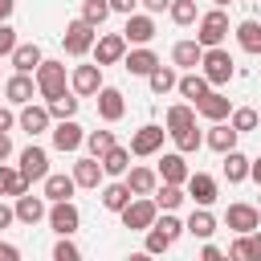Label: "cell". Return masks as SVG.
<instances>
[{"mask_svg": "<svg viewBox=\"0 0 261 261\" xmlns=\"http://www.w3.org/2000/svg\"><path fill=\"white\" fill-rule=\"evenodd\" d=\"M94 41H98V24H90L86 16L69 20V24H65V33H61V45H65V53H69V57H86V53L94 49Z\"/></svg>", "mask_w": 261, "mask_h": 261, "instance_id": "cell-1", "label": "cell"}, {"mask_svg": "<svg viewBox=\"0 0 261 261\" xmlns=\"http://www.w3.org/2000/svg\"><path fill=\"white\" fill-rule=\"evenodd\" d=\"M118 216H122V228H130V232H147V228L155 224V216H159V204H155V196H135Z\"/></svg>", "mask_w": 261, "mask_h": 261, "instance_id": "cell-2", "label": "cell"}, {"mask_svg": "<svg viewBox=\"0 0 261 261\" xmlns=\"http://www.w3.org/2000/svg\"><path fill=\"white\" fill-rule=\"evenodd\" d=\"M200 73L208 77V86H224V82H232V53L228 49H220V45H212V49H204V61H200Z\"/></svg>", "mask_w": 261, "mask_h": 261, "instance_id": "cell-3", "label": "cell"}, {"mask_svg": "<svg viewBox=\"0 0 261 261\" xmlns=\"http://www.w3.org/2000/svg\"><path fill=\"white\" fill-rule=\"evenodd\" d=\"M37 94L49 102L57 94H65V65L61 61H41L37 65Z\"/></svg>", "mask_w": 261, "mask_h": 261, "instance_id": "cell-4", "label": "cell"}, {"mask_svg": "<svg viewBox=\"0 0 261 261\" xmlns=\"http://www.w3.org/2000/svg\"><path fill=\"white\" fill-rule=\"evenodd\" d=\"M224 37H228V16H224V8L204 12V16H200V33H196V41H200L204 49H212V45H220Z\"/></svg>", "mask_w": 261, "mask_h": 261, "instance_id": "cell-5", "label": "cell"}, {"mask_svg": "<svg viewBox=\"0 0 261 261\" xmlns=\"http://www.w3.org/2000/svg\"><path fill=\"white\" fill-rule=\"evenodd\" d=\"M77 224H82V212H77L73 200H57V204L49 208V228H53L57 237H73Z\"/></svg>", "mask_w": 261, "mask_h": 261, "instance_id": "cell-6", "label": "cell"}, {"mask_svg": "<svg viewBox=\"0 0 261 261\" xmlns=\"http://www.w3.org/2000/svg\"><path fill=\"white\" fill-rule=\"evenodd\" d=\"M69 90L77 94V98H94L98 90H102V65L94 61V65H77L73 73H69Z\"/></svg>", "mask_w": 261, "mask_h": 261, "instance_id": "cell-7", "label": "cell"}, {"mask_svg": "<svg viewBox=\"0 0 261 261\" xmlns=\"http://www.w3.org/2000/svg\"><path fill=\"white\" fill-rule=\"evenodd\" d=\"M122 57H126V37L122 33H106V37L94 41V61L98 65H118Z\"/></svg>", "mask_w": 261, "mask_h": 261, "instance_id": "cell-8", "label": "cell"}, {"mask_svg": "<svg viewBox=\"0 0 261 261\" xmlns=\"http://www.w3.org/2000/svg\"><path fill=\"white\" fill-rule=\"evenodd\" d=\"M82 143H86V130H82L73 118H57V126H53V147L65 151V155H73Z\"/></svg>", "mask_w": 261, "mask_h": 261, "instance_id": "cell-9", "label": "cell"}, {"mask_svg": "<svg viewBox=\"0 0 261 261\" xmlns=\"http://www.w3.org/2000/svg\"><path fill=\"white\" fill-rule=\"evenodd\" d=\"M122 37H126V45H151V37H155V20H151V12H130Z\"/></svg>", "mask_w": 261, "mask_h": 261, "instance_id": "cell-10", "label": "cell"}, {"mask_svg": "<svg viewBox=\"0 0 261 261\" xmlns=\"http://www.w3.org/2000/svg\"><path fill=\"white\" fill-rule=\"evenodd\" d=\"M49 122H53L49 106H33V102H24L20 114H16V126H20L24 135H41V130H49Z\"/></svg>", "mask_w": 261, "mask_h": 261, "instance_id": "cell-11", "label": "cell"}, {"mask_svg": "<svg viewBox=\"0 0 261 261\" xmlns=\"http://www.w3.org/2000/svg\"><path fill=\"white\" fill-rule=\"evenodd\" d=\"M163 126H155V122H147V126H139L135 135H130V155H155L159 147H163Z\"/></svg>", "mask_w": 261, "mask_h": 261, "instance_id": "cell-12", "label": "cell"}, {"mask_svg": "<svg viewBox=\"0 0 261 261\" xmlns=\"http://www.w3.org/2000/svg\"><path fill=\"white\" fill-rule=\"evenodd\" d=\"M20 175H24L29 184L49 175V155H45V147H37V143H33V147H24V151H20Z\"/></svg>", "mask_w": 261, "mask_h": 261, "instance_id": "cell-13", "label": "cell"}, {"mask_svg": "<svg viewBox=\"0 0 261 261\" xmlns=\"http://www.w3.org/2000/svg\"><path fill=\"white\" fill-rule=\"evenodd\" d=\"M224 224H228L232 232H253V228L261 224V208H253V204H228Z\"/></svg>", "mask_w": 261, "mask_h": 261, "instance_id": "cell-14", "label": "cell"}, {"mask_svg": "<svg viewBox=\"0 0 261 261\" xmlns=\"http://www.w3.org/2000/svg\"><path fill=\"white\" fill-rule=\"evenodd\" d=\"M33 90H37V77L33 73H12L8 82H4V98L12 102V106H24V102H33Z\"/></svg>", "mask_w": 261, "mask_h": 261, "instance_id": "cell-15", "label": "cell"}, {"mask_svg": "<svg viewBox=\"0 0 261 261\" xmlns=\"http://www.w3.org/2000/svg\"><path fill=\"white\" fill-rule=\"evenodd\" d=\"M98 114H102V122H118V118L126 114L122 90H114V86H102V90H98Z\"/></svg>", "mask_w": 261, "mask_h": 261, "instance_id": "cell-16", "label": "cell"}, {"mask_svg": "<svg viewBox=\"0 0 261 261\" xmlns=\"http://www.w3.org/2000/svg\"><path fill=\"white\" fill-rule=\"evenodd\" d=\"M188 159H184V151H171V155H163L159 159V184H188Z\"/></svg>", "mask_w": 261, "mask_h": 261, "instance_id": "cell-17", "label": "cell"}, {"mask_svg": "<svg viewBox=\"0 0 261 261\" xmlns=\"http://www.w3.org/2000/svg\"><path fill=\"white\" fill-rule=\"evenodd\" d=\"M102 175H106V167H102L98 155H82V159L73 163V179H77V188H98Z\"/></svg>", "mask_w": 261, "mask_h": 261, "instance_id": "cell-18", "label": "cell"}, {"mask_svg": "<svg viewBox=\"0 0 261 261\" xmlns=\"http://www.w3.org/2000/svg\"><path fill=\"white\" fill-rule=\"evenodd\" d=\"M196 114H204L208 122H224L228 114H232V106H228V98L224 94H216V90H208L200 102H196Z\"/></svg>", "mask_w": 261, "mask_h": 261, "instance_id": "cell-19", "label": "cell"}, {"mask_svg": "<svg viewBox=\"0 0 261 261\" xmlns=\"http://www.w3.org/2000/svg\"><path fill=\"white\" fill-rule=\"evenodd\" d=\"M188 196H192L196 204H204V208L216 204V179H212L208 171H192V175H188Z\"/></svg>", "mask_w": 261, "mask_h": 261, "instance_id": "cell-20", "label": "cell"}, {"mask_svg": "<svg viewBox=\"0 0 261 261\" xmlns=\"http://www.w3.org/2000/svg\"><path fill=\"white\" fill-rule=\"evenodd\" d=\"M12 208H16V220H20V224H37V220H45V216H49L45 196H29V192H24V196H16V204H12Z\"/></svg>", "mask_w": 261, "mask_h": 261, "instance_id": "cell-21", "label": "cell"}, {"mask_svg": "<svg viewBox=\"0 0 261 261\" xmlns=\"http://www.w3.org/2000/svg\"><path fill=\"white\" fill-rule=\"evenodd\" d=\"M237 139H241V130H237L232 122H212V130L204 135V143H208L212 151H220V155H224V151H232V147H237Z\"/></svg>", "mask_w": 261, "mask_h": 261, "instance_id": "cell-22", "label": "cell"}, {"mask_svg": "<svg viewBox=\"0 0 261 261\" xmlns=\"http://www.w3.org/2000/svg\"><path fill=\"white\" fill-rule=\"evenodd\" d=\"M155 65H159V57H155L147 45H139V49H130V53L122 57V69H126V73H139V77H147Z\"/></svg>", "mask_w": 261, "mask_h": 261, "instance_id": "cell-23", "label": "cell"}, {"mask_svg": "<svg viewBox=\"0 0 261 261\" xmlns=\"http://www.w3.org/2000/svg\"><path fill=\"white\" fill-rule=\"evenodd\" d=\"M122 179L130 184L135 196H155V188H159V171H151V167H130Z\"/></svg>", "mask_w": 261, "mask_h": 261, "instance_id": "cell-24", "label": "cell"}, {"mask_svg": "<svg viewBox=\"0 0 261 261\" xmlns=\"http://www.w3.org/2000/svg\"><path fill=\"white\" fill-rule=\"evenodd\" d=\"M130 200H135V192H130V184H126V179H118V184H106V188H102V208H106V212H122Z\"/></svg>", "mask_w": 261, "mask_h": 261, "instance_id": "cell-25", "label": "cell"}, {"mask_svg": "<svg viewBox=\"0 0 261 261\" xmlns=\"http://www.w3.org/2000/svg\"><path fill=\"white\" fill-rule=\"evenodd\" d=\"M171 61H175L179 69H196V65L204 61V45H200V41H175Z\"/></svg>", "mask_w": 261, "mask_h": 261, "instance_id": "cell-26", "label": "cell"}, {"mask_svg": "<svg viewBox=\"0 0 261 261\" xmlns=\"http://www.w3.org/2000/svg\"><path fill=\"white\" fill-rule=\"evenodd\" d=\"M8 61H12V69H20V73H37V65H41L45 57H41V45L29 41V45H16Z\"/></svg>", "mask_w": 261, "mask_h": 261, "instance_id": "cell-27", "label": "cell"}, {"mask_svg": "<svg viewBox=\"0 0 261 261\" xmlns=\"http://www.w3.org/2000/svg\"><path fill=\"white\" fill-rule=\"evenodd\" d=\"M184 228H188L192 237H200V241H208V237L216 232V216H212V212H208V208L200 204V208H192V216H188V224H184Z\"/></svg>", "mask_w": 261, "mask_h": 261, "instance_id": "cell-28", "label": "cell"}, {"mask_svg": "<svg viewBox=\"0 0 261 261\" xmlns=\"http://www.w3.org/2000/svg\"><path fill=\"white\" fill-rule=\"evenodd\" d=\"M175 90H179V94H184V98L196 106V102L208 94V77H204V73H196V69H188V73L179 77V86H175Z\"/></svg>", "mask_w": 261, "mask_h": 261, "instance_id": "cell-29", "label": "cell"}, {"mask_svg": "<svg viewBox=\"0 0 261 261\" xmlns=\"http://www.w3.org/2000/svg\"><path fill=\"white\" fill-rule=\"evenodd\" d=\"M73 188H77L73 175H53V171L45 175V200H53V204H57V200H69Z\"/></svg>", "mask_w": 261, "mask_h": 261, "instance_id": "cell-30", "label": "cell"}, {"mask_svg": "<svg viewBox=\"0 0 261 261\" xmlns=\"http://www.w3.org/2000/svg\"><path fill=\"white\" fill-rule=\"evenodd\" d=\"M147 82H151V94H159V98H163L167 90H175V86H179V73H175L171 65H155V69L147 73Z\"/></svg>", "mask_w": 261, "mask_h": 261, "instance_id": "cell-31", "label": "cell"}, {"mask_svg": "<svg viewBox=\"0 0 261 261\" xmlns=\"http://www.w3.org/2000/svg\"><path fill=\"white\" fill-rule=\"evenodd\" d=\"M249 163H253V159H245L237 147H232V151H224V179H228V184L249 179Z\"/></svg>", "mask_w": 261, "mask_h": 261, "instance_id": "cell-32", "label": "cell"}, {"mask_svg": "<svg viewBox=\"0 0 261 261\" xmlns=\"http://www.w3.org/2000/svg\"><path fill=\"white\" fill-rule=\"evenodd\" d=\"M102 167H106V175H126V171H130V151L114 143V147L102 155Z\"/></svg>", "mask_w": 261, "mask_h": 261, "instance_id": "cell-33", "label": "cell"}, {"mask_svg": "<svg viewBox=\"0 0 261 261\" xmlns=\"http://www.w3.org/2000/svg\"><path fill=\"white\" fill-rule=\"evenodd\" d=\"M237 45L245 53H261V24L257 20H241L237 24Z\"/></svg>", "mask_w": 261, "mask_h": 261, "instance_id": "cell-34", "label": "cell"}, {"mask_svg": "<svg viewBox=\"0 0 261 261\" xmlns=\"http://www.w3.org/2000/svg\"><path fill=\"white\" fill-rule=\"evenodd\" d=\"M184 200H188V192H184L179 184H163V188H155V204H159L163 212H175Z\"/></svg>", "mask_w": 261, "mask_h": 261, "instance_id": "cell-35", "label": "cell"}, {"mask_svg": "<svg viewBox=\"0 0 261 261\" xmlns=\"http://www.w3.org/2000/svg\"><path fill=\"white\" fill-rule=\"evenodd\" d=\"M192 122H196V106H192V102H179V106L167 110V135H171V130H184V126H192Z\"/></svg>", "mask_w": 261, "mask_h": 261, "instance_id": "cell-36", "label": "cell"}, {"mask_svg": "<svg viewBox=\"0 0 261 261\" xmlns=\"http://www.w3.org/2000/svg\"><path fill=\"white\" fill-rule=\"evenodd\" d=\"M171 139H175V151H184V155H192V151H200V147H204V135L196 130V122H192V126H184V130H171Z\"/></svg>", "mask_w": 261, "mask_h": 261, "instance_id": "cell-37", "label": "cell"}, {"mask_svg": "<svg viewBox=\"0 0 261 261\" xmlns=\"http://www.w3.org/2000/svg\"><path fill=\"white\" fill-rule=\"evenodd\" d=\"M45 106H49V114H53V118H73V114H77V94H69V90H65V94L49 98Z\"/></svg>", "mask_w": 261, "mask_h": 261, "instance_id": "cell-38", "label": "cell"}, {"mask_svg": "<svg viewBox=\"0 0 261 261\" xmlns=\"http://www.w3.org/2000/svg\"><path fill=\"white\" fill-rule=\"evenodd\" d=\"M86 147H90V155H106L110 147H114V130H86Z\"/></svg>", "mask_w": 261, "mask_h": 261, "instance_id": "cell-39", "label": "cell"}, {"mask_svg": "<svg viewBox=\"0 0 261 261\" xmlns=\"http://www.w3.org/2000/svg\"><path fill=\"white\" fill-rule=\"evenodd\" d=\"M110 12H114V8H110V0H82V16H86L90 24H102Z\"/></svg>", "mask_w": 261, "mask_h": 261, "instance_id": "cell-40", "label": "cell"}, {"mask_svg": "<svg viewBox=\"0 0 261 261\" xmlns=\"http://www.w3.org/2000/svg\"><path fill=\"white\" fill-rule=\"evenodd\" d=\"M228 122H232L241 135H249V130H257V122H261V118H257V110L241 106V110H232V114H228Z\"/></svg>", "mask_w": 261, "mask_h": 261, "instance_id": "cell-41", "label": "cell"}, {"mask_svg": "<svg viewBox=\"0 0 261 261\" xmlns=\"http://www.w3.org/2000/svg\"><path fill=\"white\" fill-rule=\"evenodd\" d=\"M171 20L175 24H196V0H171Z\"/></svg>", "mask_w": 261, "mask_h": 261, "instance_id": "cell-42", "label": "cell"}, {"mask_svg": "<svg viewBox=\"0 0 261 261\" xmlns=\"http://www.w3.org/2000/svg\"><path fill=\"white\" fill-rule=\"evenodd\" d=\"M171 245H175V241H171L159 224H151V228H147V253H167Z\"/></svg>", "mask_w": 261, "mask_h": 261, "instance_id": "cell-43", "label": "cell"}, {"mask_svg": "<svg viewBox=\"0 0 261 261\" xmlns=\"http://www.w3.org/2000/svg\"><path fill=\"white\" fill-rule=\"evenodd\" d=\"M228 257H237V261H253V241H249V232H237V241L228 245Z\"/></svg>", "mask_w": 261, "mask_h": 261, "instance_id": "cell-44", "label": "cell"}, {"mask_svg": "<svg viewBox=\"0 0 261 261\" xmlns=\"http://www.w3.org/2000/svg\"><path fill=\"white\" fill-rule=\"evenodd\" d=\"M16 45H20V41H16V29H12L8 20H0V57H12Z\"/></svg>", "mask_w": 261, "mask_h": 261, "instance_id": "cell-45", "label": "cell"}, {"mask_svg": "<svg viewBox=\"0 0 261 261\" xmlns=\"http://www.w3.org/2000/svg\"><path fill=\"white\" fill-rule=\"evenodd\" d=\"M53 261H77V245H73L69 237H61V241L53 245Z\"/></svg>", "mask_w": 261, "mask_h": 261, "instance_id": "cell-46", "label": "cell"}, {"mask_svg": "<svg viewBox=\"0 0 261 261\" xmlns=\"http://www.w3.org/2000/svg\"><path fill=\"white\" fill-rule=\"evenodd\" d=\"M155 224H159V228H163V232H167V237H171V241H179V232H188V228H184V224H179V220H175V216H171V212H163V220H159V216H155Z\"/></svg>", "mask_w": 261, "mask_h": 261, "instance_id": "cell-47", "label": "cell"}, {"mask_svg": "<svg viewBox=\"0 0 261 261\" xmlns=\"http://www.w3.org/2000/svg\"><path fill=\"white\" fill-rule=\"evenodd\" d=\"M16 179H20V167H16V171H12V167H8V163H0V196H8V192H12V184H16Z\"/></svg>", "mask_w": 261, "mask_h": 261, "instance_id": "cell-48", "label": "cell"}, {"mask_svg": "<svg viewBox=\"0 0 261 261\" xmlns=\"http://www.w3.org/2000/svg\"><path fill=\"white\" fill-rule=\"evenodd\" d=\"M0 261H20V249L8 245V241H0Z\"/></svg>", "mask_w": 261, "mask_h": 261, "instance_id": "cell-49", "label": "cell"}, {"mask_svg": "<svg viewBox=\"0 0 261 261\" xmlns=\"http://www.w3.org/2000/svg\"><path fill=\"white\" fill-rule=\"evenodd\" d=\"M135 4H139V0H110V8H114V12H122V16H130V12H135Z\"/></svg>", "mask_w": 261, "mask_h": 261, "instance_id": "cell-50", "label": "cell"}, {"mask_svg": "<svg viewBox=\"0 0 261 261\" xmlns=\"http://www.w3.org/2000/svg\"><path fill=\"white\" fill-rule=\"evenodd\" d=\"M139 4H143L147 12H167V8H171V0H139Z\"/></svg>", "mask_w": 261, "mask_h": 261, "instance_id": "cell-51", "label": "cell"}, {"mask_svg": "<svg viewBox=\"0 0 261 261\" xmlns=\"http://www.w3.org/2000/svg\"><path fill=\"white\" fill-rule=\"evenodd\" d=\"M200 257H204V261H220V249H216L212 241H204V249H200Z\"/></svg>", "mask_w": 261, "mask_h": 261, "instance_id": "cell-52", "label": "cell"}, {"mask_svg": "<svg viewBox=\"0 0 261 261\" xmlns=\"http://www.w3.org/2000/svg\"><path fill=\"white\" fill-rule=\"evenodd\" d=\"M12 126H16V114H12V110H4V106H0V130H12Z\"/></svg>", "mask_w": 261, "mask_h": 261, "instance_id": "cell-53", "label": "cell"}, {"mask_svg": "<svg viewBox=\"0 0 261 261\" xmlns=\"http://www.w3.org/2000/svg\"><path fill=\"white\" fill-rule=\"evenodd\" d=\"M12 155V139H8V130H0V163Z\"/></svg>", "mask_w": 261, "mask_h": 261, "instance_id": "cell-54", "label": "cell"}, {"mask_svg": "<svg viewBox=\"0 0 261 261\" xmlns=\"http://www.w3.org/2000/svg\"><path fill=\"white\" fill-rule=\"evenodd\" d=\"M16 220V208H8V204H0V228H8Z\"/></svg>", "mask_w": 261, "mask_h": 261, "instance_id": "cell-55", "label": "cell"}, {"mask_svg": "<svg viewBox=\"0 0 261 261\" xmlns=\"http://www.w3.org/2000/svg\"><path fill=\"white\" fill-rule=\"evenodd\" d=\"M249 241H253V261H261V232L253 228V232H249Z\"/></svg>", "mask_w": 261, "mask_h": 261, "instance_id": "cell-56", "label": "cell"}, {"mask_svg": "<svg viewBox=\"0 0 261 261\" xmlns=\"http://www.w3.org/2000/svg\"><path fill=\"white\" fill-rule=\"evenodd\" d=\"M12 8H16V0H0V20H8V16H12Z\"/></svg>", "mask_w": 261, "mask_h": 261, "instance_id": "cell-57", "label": "cell"}, {"mask_svg": "<svg viewBox=\"0 0 261 261\" xmlns=\"http://www.w3.org/2000/svg\"><path fill=\"white\" fill-rule=\"evenodd\" d=\"M249 175H253V179H257V184H261V155H257V159H253V163H249Z\"/></svg>", "mask_w": 261, "mask_h": 261, "instance_id": "cell-58", "label": "cell"}, {"mask_svg": "<svg viewBox=\"0 0 261 261\" xmlns=\"http://www.w3.org/2000/svg\"><path fill=\"white\" fill-rule=\"evenodd\" d=\"M212 4H216V8H228V4H232V0H212Z\"/></svg>", "mask_w": 261, "mask_h": 261, "instance_id": "cell-59", "label": "cell"}]
</instances>
